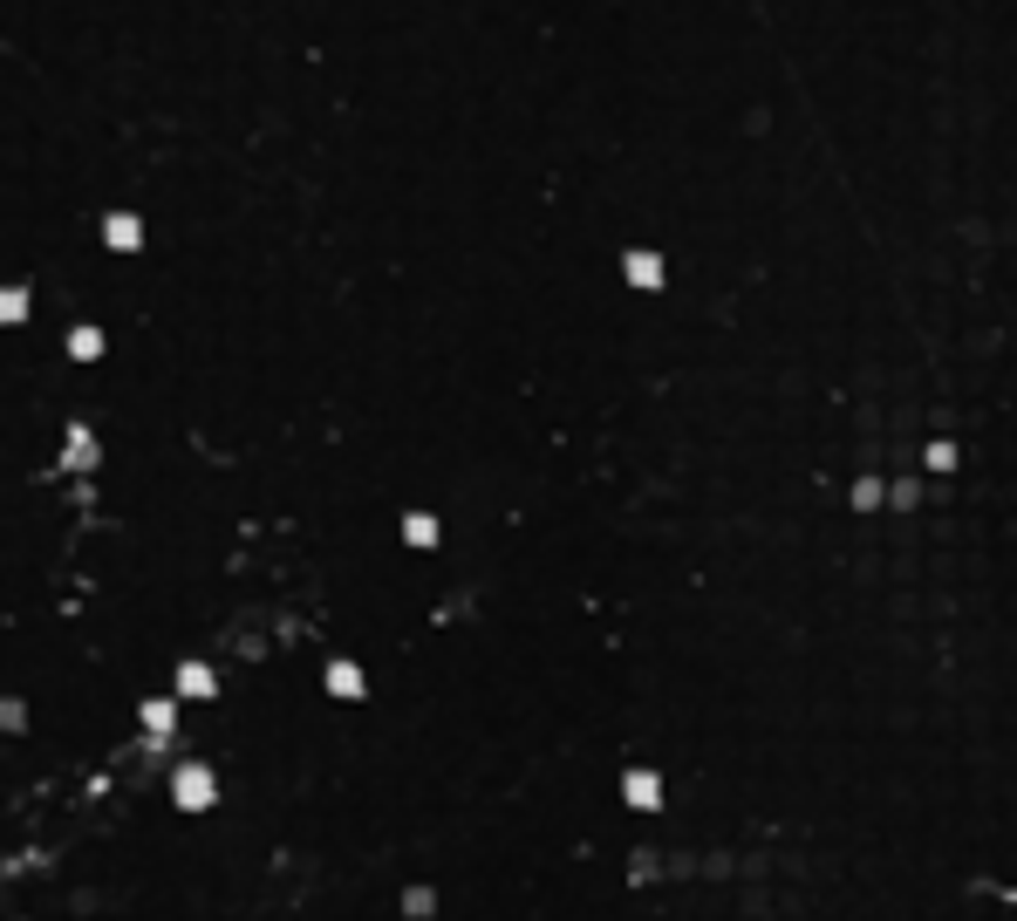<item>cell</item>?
<instances>
[{
  "mask_svg": "<svg viewBox=\"0 0 1017 921\" xmlns=\"http://www.w3.org/2000/svg\"><path fill=\"white\" fill-rule=\"evenodd\" d=\"M171 799H178V812H212L219 806V778L205 765H185L178 778H171Z\"/></svg>",
  "mask_w": 1017,
  "mask_h": 921,
  "instance_id": "obj_1",
  "label": "cell"
},
{
  "mask_svg": "<svg viewBox=\"0 0 1017 921\" xmlns=\"http://www.w3.org/2000/svg\"><path fill=\"white\" fill-rule=\"evenodd\" d=\"M622 792H628V806H635V812H656V806H663V778H656V771H628Z\"/></svg>",
  "mask_w": 1017,
  "mask_h": 921,
  "instance_id": "obj_2",
  "label": "cell"
},
{
  "mask_svg": "<svg viewBox=\"0 0 1017 921\" xmlns=\"http://www.w3.org/2000/svg\"><path fill=\"white\" fill-rule=\"evenodd\" d=\"M178 690H185V696H212V669L185 662V669H178Z\"/></svg>",
  "mask_w": 1017,
  "mask_h": 921,
  "instance_id": "obj_3",
  "label": "cell"
},
{
  "mask_svg": "<svg viewBox=\"0 0 1017 921\" xmlns=\"http://www.w3.org/2000/svg\"><path fill=\"white\" fill-rule=\"evenodd\" d=\"M328 690H335V696H362V676H355L349 662H335V669H328Z\"/></svg>",
  "mask_w": 1017,
  "mask_h": 921,
  "instance_id": "obj_4",
  "label": "cell"
},
{
  "mask_svg": "<svg viewBox=\"0 0 1017 921\" xmlns=\"http://www.w3.org/2000/svg\"><path fill=\"white\" fill-rule=\"evenodd\" d=\"M431 908H437V894H431V887H410V894H403V915H417V921H424Z\"/></svg>",
  "mask_w": 1017,
  "mask_h": 921,
  "instance_id": "obj_5",
  "label": "cell"
},
{
  "mask_svg": "<svg viewBox=\"0 0 1017 921\" xmlns=\"http://www.w3.org/2000/svg\"><path fill=\"white\" fill-rule=\"evenodd\" d=\"M69 348H76V355H103V335H96V328H76V342H69Z\"/></svg>",
  "mask_w": 1017,
  "mask_h": 921,
  "instance_id": "obj_6",
  "label": "cell"
},
{
  "mask_svg": "<svg viewBox=\"0 0 1017 921\" xmlns=\"http://www.w3.org/2000/svg\"><path fill=\"white\" fill-rule=\"evenodd\" d=\"M403 533L417 539V546H431V539H437V519H410V526H403Z\"/></svg>",
  "mask_w": 1017,
  "mask_h": 921,
  "instance_id": "obj_7",
  "label": "cell"
},
{
  "mask_svg": "<svg viewBox=\"0 0 1017 921\" xmlns=\"http://www.w3.org/2000/svg\"><path fill=\"white\" fill-rule=\"evenodd\" d=\"M144 724H151V730H171V703H144Z\"/></svg>",
  "mask_w": 1017,
  "mask_h": 921,
  "instance_id": "obj_8",
  "label": "cell"
}]
</instances>
